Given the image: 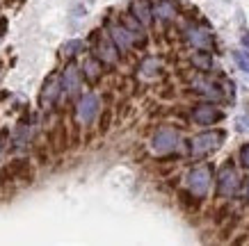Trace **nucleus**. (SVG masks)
Wrapping results in <instances>:
<instances>
[{"instance_id":"obj_3","label":"nucleus","mask_w":249,"mask_h":246,"mask_svg":"<svg viewBox=\"0 0 249 246\" xmlns=\"http://www.w3.org/2000/svg\"><path fill=\"white\" fill-rule=\"evenodd\" d=\"M96 112H98V98L94 94H87V96L80 98V103H78V119L83 123H91Z\"/></svg>"},{"instance_id":"obj_14","label":"nucleus","mask_w":249,"mask_h":246,"mask_svg":"<svg viewBox=\"0 0 249 246\" xmlns=\"http://www.w3.org/2000/svg\"><path fill=\"white\" fill-rule=\"evenodd\" d=\"M158 66H160V64H158V62H156V60L146 62V64H144V73H146V75H153V73H156V71H158Z\"/></svg>"},{"instance_id":"obj_7","label":"nucleus","mask_w":249,"mask_h":246,"mask_svg":"<svg viewBox=\"0 0 249 246\" xmlns=\"http://www.w3.org/2000/svg\"><path fill=\"white\" fill-rule=\"evenodd\" d=\"M188 41L190 44H195V46H199V48H208L211 41H213V37H211V32L204 30V28H190L188 30Z\"/></svg>"},{"instance_id":"obj_6","label":"nucleus","mask_w":249,"mask_h":246,"mask_svg":"<svg viewBox=\"0 0 249 246\" xmlns=\"http://www.w3.org/2000/svg\"><path fill=\"white\" fill-rule=\"evenodd\" d=\"M235 187H238V178H235L233 169H224L222 176H219V194H233Z\"/></svg>"},{"instance_id":"obj_2","label":"nucleus","mask_w":249,"mask_h":246,"mask_svg":"<svg viewBox=\"0 0 249 246\" xmlns=\"http://www.w3.org/2000/svg\"><path fill=\"white\" fill-rule=\"evenodd\" d=\"M176 144H178V134L169 130V128H162L156 132L153 137V150L156 153H167V150H174L176 148Z\"/></svg>"},{"instance_id":"obj_9","label":"nucleus","mask_w":249,"mask_h":246,"mask_svg":"<svg viewBox=\"0 0 249 246\" xmlns=\"http://www.w3.org/2000/svg\"><path fill=\"white\" fill-rule=\"evenodd\" d=\"M133 14H135L144 25H146V23L151 21V9H149V2H146V0H137L135 5H133Z\"/></svg>"},{"instance_id":"obj_8","label":"nucleus","mask_w":249,"mask_h":246,"mask_svg":"<svg viewBox=\"0 0 249 246\" xmlns=\"http://www.w3.org/2000/svg\"><path fill=\"white\" fill-rule=\"evenodd\" d=\"M78 84H80V80H78V68L69 66L67 71H64V89H67L69 94H73V91H78Z\"/></svg>"},{"instance_id":"obj_17","label":"nucleus","mask_w":249,"mask_h":246,"mask_svg":"<svg viewBox=\"0 0 249 246\" xmlns=\"http://www.w3.org/2000/svg\"><path fill=\"white\" fill-rule=\"evenodd\" d=\"M107 119H110V114L106 112V116H103V121H101V130H107Z\"/></svg>"},{"instance_id":"obj_11","label":"nucleus","mask_w":249,"mask_h":246,"mask_svg":"<svg viewBox=\"0 0 249 246\" xmlns=\"http://www.w3.org/2000/svg\"><path fill=\"white\" fill-rule=\"evenodd\" d=\"M83 48H85L83 41H69V44L62 46V52H64V55H76V52L83 50Z\"/></svg>"},{"instance_id":"obj_19","label":"nucleus","mask_w":249,"mask_h":246,"mask_svg":"<svg viewBox=\"0 0 249 246\" xmlns=\"http://www.w3.org/2000/svg\"><path fill=\"white\" fill-rule=\"evenodd\" d=\"M242 46H247V50H249V32L247 34H242Z\"/></svg>"},{"instance_id":"obj_12","label":"nucleus","mask_w":249,"mask_h":246,"mask_svg":"<svg viewBox=\"0 0 249 246\" xmlns=\"http://www.w3.org/2000/svg\"><path fill=\"white\" fill-rule=\"evenodd\" d=\"M233 57H235V62H238V66L245 71V73H249V55L247 52H233Z\"/></svg>"},{"instance_id":"obj_10","label":"nucleus","mask_w":249,"mask_h":246,"mask_svg":"<svg viewBox=\"0 0 249 246\" xmlns=\"http://www.w3.org/2000/svg\"><path fill=\"white\" fill-rule=\"evenodd\" d=\"M112 39L119 44L121 50L130 46V34H128V30H124V28H112Z\"/></svg>"},{"instance_id":"obj_1","label":"nucleus","mask_w":249,"mask_h":246,"mask_svg":"<svg viewBox=\"0 0 249 246\" xmlns=\"http://www.w3.org/2000/svg\"><path fill=\"white\" fill-rule=\"evenodd\" d=\"M188 185L192 189V194L196 196H204L208 192V185H211V171L206 166H199L195 171L188 176Z\"/></svg>"},{"instance_id":"obj_13","label":"nucleus","mask_w":249,"mask_h":246,"mask_svg":"<svg viewBox=\"0 0 249 246\" xmlns=\"http://www.w3.org/2000/svg\"><path fill=\"white\" fill-rule=\"evenodd\" d=\"M192 64L199 68H211V55H195V57H192Z\"/></svg>"},{"instance_id":"obj_18","label":"nucleus","mask_w":249,"mask_h":246,"mask_svg":"<svg viewBox=\"0 0 249 246\" xmlns=\"http://www.w3.org/2000/svg\"><path fill=\"white\" fill-rule=\"evenodd\" d=\"M242 160H245V164L249 166V148H245L242 150Z\"/></svg>"},{"instance_id":"obj_4","label":"nucleus","mask_w":249,"mask_h":246,"mask_svg":"<svg viewBox=\"0 0 249 246\" xmlns=\"http://www.w3.org/2000/svg\"><path fill=\"white\" fill-rule=\"evenodd\" d=\"M222 139V134L219 132H206V134H199L195 137V142H192V153L199 155V153H206V150H213L215 146L219 144Z\"/></svg>"},{"instance_id":"obj_5","label":"nucleus","mask_w":249,"mask_h":246,"mask_svg":"<svg viewBox=\"0 0 249 246\" xmlns=\"http://www.w3.org/2000/svg\"><path fill=\"white\" fill-rule=\"evenodd\" d=\"M192 119L196 123H201V126H211L215 121L222 119V112H219L217 107H211V105H201V107H196L195 114H192Z\"/></svg>"},{"instance_id":"obj_15","label":"nucleus","mask_w":249,"mask_h":246,"mask_svg":"<svg viewBox=\"0 0 249 246\" xmlns=\"http://www.w3.org/2000/svg\"><path fill=\"white\" fill-rule=\"evenodd\" d=\"M156 14H162L160 18H169V16H172V7H167V5H160V7L156 9Z\"/></svg>"},{"instance_id":"obj_16","label":"nucleus","mask_w":249,"mask_h":246,"mask_svg":"<svg viewBox=\"0 0 249 246\" xmlns=\"http://www.w3.org/2000/svg\"><path fill=\"white\" fill-rule=\"evenodd\" d=\"M87 73H89V78H96V75H98L96 62H87Z\"/></svg>"}]
</instances>
